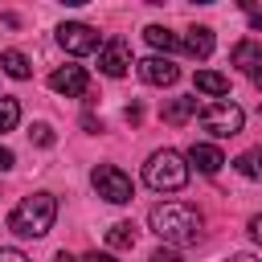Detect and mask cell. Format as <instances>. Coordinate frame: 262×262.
Segmentation results:
<instances>
[{
    "label": "cell",
    "instance_id": "obj_12",
    "mask_svg": "<svg viewBox=\"0 0 262 262\" xmlns=\"http://www.w3.org/2000/svg\"><path fill=\"white\" fill-rule=\"evenodd\" d=\"M229 61H233L242 74L258 78V74H262V45H258V41H237V45L229 49Z\"/></svg>",
    "mask_w": 262,
    "mask_h": 262
},
{
    "label": "cell",
    "instance_id": "obj_27",
    "mask_svg": "<svg viewBox=\"0 0 262 262\" xmlns=\"http://www.w3.org/2000/svg\"><path fill=\"white\" fill-rule=\"evenodd\" d=\"M53 262H78V258H70L66 250H57V254H53Z\"/></svg>",
    "mask_w": 262,
    "mask_h": 262
},
{
    "label": "cell",
    "instance_id": "obj_4",
    "mask_svg": "<svg viewBox=\"0 0 262 262\" xmlns=\"http://www.w3.org/2000/svg\"><path fill=\"white\" fill-rule=\"evenodd\" d=\"M246 123V111L229 98H213L209 106H201V127L213 135V139H233Z\"/></svg>",
    "mask_w": 262,
    "mask_h": 262
},
{
    "label": "cell",
    "instance_id": "obj_30",
    "mask_svg": "<svg viewBox=\"0 0 262 262\" xmlns=\"http://www.w3.org/2000/svg\"><path fill=\"white\" fill-rule=\"evenodd\" d=\"M147 262H160V258H147Z\"/></svg>",
    "mask_w": 262,
    "mask_h": 262
},
{
    "label": "cell",
    "instance_id": "obj_11",
    "mask_svg": "<svg viewBox=\"0 0 262 262\" xmlns=\"http://www.w3.org/2000/svg\"><path fill=\"white\" fill-rule=\"evenodd\" d=\"M176 41H180V53H188L196 61H205L213 53V29H205V25H196L188 33H176Z\"/></svg>",
    "mask_w": 262,
    "mask_h": 262
},
{
    "label": "cell",
    "instance_id": "obj_5",
    "mask_svg": "<svg viewBox=\"0 0 262 262\" xmlns=\"http://www.w3.org/2000/svg\"><path fill=\"white\" fill-rule=\"evenodd\" d=\"M90 184H94V192H98L102 201H111V205H127V201L135 196L131 176H127L123 168H115V164H98V168L90 172Z\"/></svg>",
    "mask_w": 262,
    "mask_h": 262
},
{
    "label": "cell",
    "instance_id": "obj_22",
    "mask_svg": "<svg viewBox=\"0 0 262 262\" xmlns=\"http://www.w3.org/2000/svg\"><path fill=\"white\" fill-rule=\"evenodd\" d=\"M242 8H246V16H250V25H254V29H262V8H258V4H250V0H242Z\"/></svg>",
    "mask_w": 262,
    "mask_h": 262
},
{
    "label": "cell",
    "instance_id": "obj_24",
    "mask_svg": "<svg viewBox=\"0 0 262 262\" xmlns=\"http://www.w3.org/2000/svg\"><path fill=\"white\" fill-rule=\"evenodd\" d=\"M12 164H16V156H12V151H8V147H0V172H8V168H12Z\"/></svg>",
    "mask_w": 262,
    "mask_h": 262
},
{
    "label": "cell",
    "instance_id": "obj_25",
    "mask_svg": "<svg viewBox=\"0 0 262 262\" xmlns=\"http://www.w3.org/2000/svg\"><path fill=\"white\" fill-rule=\"evenodd\" d=\"M151 258H160V262H180V254H176V250H156Z\"/></svg>",
    "mask_w": 262,
    "mask_h": 262
},
{
    "label": "cell",
    "instance_id": "obj_13",
    "mask_svg": "<svg viewBox=\"0 0 262 262\" xmlns=\"http://www.w3.org/2000/svg\"><path fill=\"white\" fill-rule=\"evenodd\" d=\"M196 90L201 94H209V98H225L229 94V78L225 74H217V70H196Z\"/></svg>",
    "mask_w": 262,
    "mask_h": 262
},
{
    "label": "cell",
    "instance_id": "obj_15",
    "mask_svg": "<svg viewBox=\"0 0 262 262\" xmlns=\"http://www.w3.org/2000/svg\"><path fill=\"white\" fill-rule=\"evenodd\" d=\"M0 66H4V74L16 78V82L33 78V66H29V57H25L20 49H4V53H0Z\"/></svg>",
    "mask_w": 262,
    "mask_h": 262
},
{
    "label": "cell",
    "instance_id": "obj_6",
    "mask_svg": "<svg viewBox=\"0 0 262 262\" xmlns=\"http://www.w3.org/2000/svg\"><path fill=\"white\" fill-rule=\"evenodd\" d=\"M57 45L66 53H74V57H86V53H98L102 49V33L90 29V25H82V20H66L57 29Z\"/></svg>",
    "mask_w": 262,
    "mask_h": 262
},
{
    "label": "cell",
    "instance_id": "obj_10",
    "mask_svg": "<svg viewBox=\"0 0 262 262\" xmlns=\"http://www.w3.org/2000/svg\"><path fill=\"white\" fill-rule=\"evenodd\" d=\"M139 78H143L147 86H172V82L180 78V70H176L168 57L156 53V57H143V61H139Z\"/></svg>",
    "mask_w": 262,
    "mask_h": 262
},
{
    "label": "cell",
    "instance_id": "obj_23",
    "mask_svg": "<svg viewBox=\"0 0 262 262\" xmlns=\"http://www.w3.org/2000/svg\"><path fill=\"white\" fill-rule=\"evenodd\" d=\"M250 237H254V242H262V213H254V217H250Z\"/></svg>",
    "mask_w": 262,
    "mask_h": 262
},
{
    "label": "cell",
    "instance_id": "obj_3",
    "mask_svg": "<svg viewBox=\"0 0 262 262\" xmlns=\"http://www.w3.org/2000/svg\"><path fill=\"white\" fill-rule=\"evenodd\" d=\"M143 180H147V188H156V192H180V188L188 184V164H184L180 151L160 147V151L147 156V164H143Z\"/></svg>",
    "mask_w": 262,
    "mask_h": 262
},
{
    "label": "cell",
    "instance_id": "obj_18",
    "mask_svg": "<svg viewBox=\"0 0 262 262\" xmlns=\"http://www.w3.org/2000/svg\"><path fill=\"white\" fill-rule=\"evenodd\" d=\"M106 246H111V250H131V246H135V225H131V221H115V225L106 229Z\"/></svg>",
    "mask_w": 262,
    "mask_h": 262
},
{
    "label": "cell",
    "instance_id": "obj_14",
    "mask_svg": "<svg viewBox=\"0 0 262 262\" xmlns=\"http://www.w3.org/2000/svg\"><path fill=\"white\" fill-rule=\"evenodd\" d=\"M160 115H164V123H172V127H180V123H188V119L196 115V98H168Z\"/></svg>",
    "mask_w": 262,
    "mask_h": 262
},
{
    "label": "cell",
    "instance_id": "obj_1",
    "mask_svg": "<svg viewBox=\"0 0 262 262\" xmlns=\"http://www.w3.org/2000/svg\"><path fill=\"white\" fill-rule=\"evenodd\" d=\"M147 225L168 246H196L201 242V213L184 201H164L147 213Z\"/></svg>",
    "mask_w": 262,
    "mask_h": 262
},
{
    "label": "cell",
    "instance_id": "obj_16",
    "mask_svg": "<svg viewBox=\"0 0 262 262\" xmlns=\"http://www.w3.org/2000/svg\"><path fill=\"white\" fill-rule=\"evenodd\" d=\"M233 168H237L246 180H262V143L250 147V151H242V156L233 160Z\"/></svg>",
    "mask_w": 262,
    "mask_h": 262
},
{
    "label": "cell",
    "instance_id": "obj_28",
    "mask_svg": "<svg viewBox=\"0 0 262 262\" xmlns=\"http://www.w3.org/2000/svg\"><path fill=\"white\" fill-rule=\"evenodd\" d=\"M229 262H258L254 254H237V258H229Z\"/></svg>",
    "mask_w": 262,
    "mask_h": 262
},
{
    "label": "cell",
    "instance_id": "obj_19",
    "mask_svg": "<svg viewBox=\"0 0 262 262\" xmlns=\"http://www.w3.org/2000/svg\"><path fill=\"white\" fill-rule=\"evenodd\" d=\"M16 123H20V102L0 94V135H4V131H12Z\"/></svg>",
    "mask_w": 262,
    "mask_h": 262
},
{
    "label": "cell",
    "instance_id": "obj_7",
    "mask_svg": "<svg viewBox=\"0 0 262 262\" xmlns=\"http://www.w3.org/2000/svg\"><path fill=\"white\" fill-rule=\"evenodd\" d=\"M98 70H102L106 78H123V74L131 70V45H127L123 37L102 41V49H98Z\"/></svg>",
    "mask_w": 262,
    "mask_h": 262
},
{
    "label": "cell",
    "instance_id": "obj_9",
    "mask_svg": "<svg viewBox=\"0 0 262 262\" xmlns=\"http://www.w3.org/2000/svg\"><path fill=\"white\" fill-rule=\"evenodd\" d=\"M184 164H188V172L196 168L201 176H217L221 164H225V156H221V147H213V143H192L188 156H184Z\"/></svg>",
    "mask_w": 262,
    "mask_h": 262
},
{
    "label": "cell",
    "instance_id": "obj_8",
    "mask_svg": "<svg viewBox=\"0 0 262 262\" xmlns=\"http://www.w3.org/2000/svg\"><path fill=\"white\" fill-rule=\"evenodd\" d=\"M49 90H57V94H66V98H82V94L90 90V78H86L82 66H57V70L49 74Z\"/></svg>",
    "mask_w": 262,
    "mask_h": 262
},
{
    "label": "cell",
    "instance_id": "obj_17",
    "mask_svg": "<svg viewBox=\"0 0 262 262\" xmlns=\"http://www.w3.org/2000/svg\"><path fill=\"white\" fill-rule=\"evenodd\" d=\"M143 37H147V45H151V49H164V53L180 49L176 33H172V29H164V25H147V29H143Z\"/></svg>",
    "mask_w": 262,
    "mask_h": 262
},
{
    "label": "cell",
    "instance_id": "obj_29",
    "mask_svg": "<svg viewBox=\"0 0 262 262\" xmlns=\"http://www.w3.org/2000/svg\"><path fill=\"white\" fill-rule=\"evenodd\" d=\"M254 86H258V90H262V74H258V78H254Z\"/></svg>",
    "mask_w": 262,
    "mask_h": 262
},
{
    "label": "cell",
    "instance_id": "obj_2",
    "mask_svg": "<svg viewBox=\"0 0 262 262\" xmlns=\"http://www.w3.org/2000/svg\"><path fill=\"white\" fill-rule=\"evenodd\" d=\"M57 221V196L53 192H33L8 213V229L16 237H45Z\"/></svg>",
    "mask_w": 262,
    "mask_h": 262
},
{
    "label": "cell",
    "instance_id": "obj_20",
    "mask_svg": "<svg viewBox=\"0 0 262 262\" xmlns=\"http://www.w3.org/2000/svg\"><path fill=\"white\" fill-rule=\"evenodd\" d=\"M29 135H33V143H41V147H49V143H53V127H49V123H33V131H29Z\"/></svg>",
    "mask_w": 262,
    "mask_h": 262
},
{
    "label": "cell",
    "instance_id": "obj_26",
    "mask_svg": "<svg viewBox=\"0 0 262 262\" xmlns=\"http://www.w3.org/2000/svg\"><path fill=\"white\" fill-rule=\"evenodd\" d=\"M82 262H115V258H111V254H98V250H90Z\"/></svg>",
    "mask_w": 262,
    "mask_h": 262
},
{
    "label": "cell",
    "instance_id": "obj_21",
    "mask_svg": "<svg viewBox=\"0 0 262 262\" xmlns=\"http://www.w3.org/2000/svg\"><path fill=\"white\" fill-rule=\"evenodd\" d=\"M0 262H29V258H25V250H16V246H0Z\"/></svg>",
    "mask_w": 262,
    "mask_h": 262
}]
</instances>
